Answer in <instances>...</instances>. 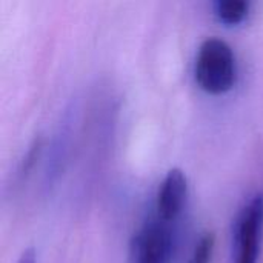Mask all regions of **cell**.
<instances>
[{
	"label": "cell",
	"mask_w": 263,
	"mask_h": 263,
	"mask_svg": "<svg viewBox=\"0 0 263 263\" xmlns=\"http://www.w3.org/2000/svg\"><path fill=\"white\" fill-rule=\"evenodd\" d=\"M196 82L210 94H223L236 83V57L222 39H206L196 57Z\"/></svg>",
	"instance_id": "cell-1"
},
{
	"label": "cell",
	"mask_w": 263,
	"mask_h": 263,
	"mask_svg": "<svg viewBox=\"0 0 263 263\" xmlns=\"http://www.w3.org/2000/svg\"><path fill=\"white\" fill-rule=\"evenodd\" d=\"M263 233V194H256L240 211L233 240L231 263H257Z\"/></svg>",
	"instance_id": "cell-2"
},
{
	"label": "cell",
	"mask_w": 263,
	"mask_h": 263,
	"mask_svg": "<svg viewBox=\"0 0 263 263\" xmlns=\"http://www.w3.org/2000/svg\"><path fill=\"white\" fill-rule=\"evenodd\" d=\"M171 231L160 219L145 225L129 243L126 263H166L171 254Z\"/></svg>",
	"instance_id": "cell-3"
},
{
	"label": "cell",
	"mask_w": 263,
	"mask_h": 263,
	"mask_svg": "<svg viewBox=\"0 0 263 263\" xmlns=\"http://www.w3.org/2000/svg\"><path fill=\"white\" fill-rule=\"evenodd\" d=\"M186 176L180 168H173L165 176L157 194V214L165 223L174 220L186 197Z\"/></svg>",
	"instance_id": "cell-4"
},
{
	"label": "cell",
	"mask_w": 263,
	"mask_h": 263,
	"mask_svg": "<svg viewBox=\"0 0 263 263\" xmlns=\"http://www.w3.org/2000/svg\"><path fill=\"white\" fill-rule=\"evenodd\" d=\"M250 11V3L245 0H219L214 3V14L225 25L240 23Z\"/></svg>",
	"instance_id": "cell-5"
},
{
	"label": "cell",
	"mask_w": 263,
	"mask_h": 263,
	"mask_svg": "<svg viewBox=\"0 0 263 263\" xmlns=\"http://www.w3.org/2000/svg\"><path fill=\"white\" fill-rule=\"evenodd\" d=\"M214 243H216L214 233H205L200 237L199 243L196 245L194 253L190 259V263H210L213 250H214Z\"/></svg>",
	"instance_id": "cell-6"
},
{
	"label": "cell",
	"mask_w": 263,
	"mask_h": 263,
	"mask_svg": "<svg viewBox=\"0 0 263 263\" xmlns=\"http://www.w3.org/2000/svg\"><path fill=\"white\" fill-rule=\"evenodd\" d=\"M15 263H35V251H34V248L25 250V251L20 254V257L17 259V262Z\"/></svg>",
	"instance_id": "cell-7"
}]
</instances>
